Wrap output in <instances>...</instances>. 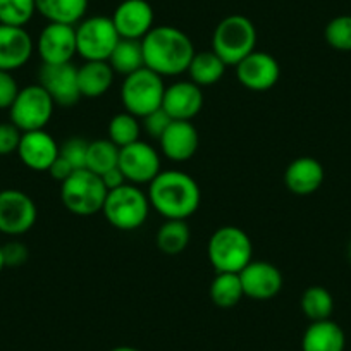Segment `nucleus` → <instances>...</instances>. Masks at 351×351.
Wrapping results in <instances>:
<instances>
[{
	"label": "nucleus",
	"mask_w": 351,
	"mask_h": 351,
	"mask_svg": "<svg viewBox=\"0 0 351 351\" xmlns=\"http://www.w3.org/2000/svg\"><path fill=\"white\" fill-rule=\"evenodd\" d=\"M145 67L158 76H180L186 73L195 56V45L183 29L176 26H154L141 40Z\"/></svg>",
	"instance_id": "nucleus-1"
},
{
	"label": "nucleus",
	"mask_w": 351,
	"mask_h": 351,
	"mask_svg": "<svg viewBox=\"0 0 351 351\" xmlns=\"http://www.w3.org/2000/svg\"><path fill=\"white\" fill-rule=\"evenodd\" d=\"M150 205L165 219L186 221L200 207L202 191L197 181L188 172L160 171L148 184Z\"/></svg>",
	"instance_id": "nucleus-2"
},
{
	"label": "nucleus",
	"mask_w": 351,
	"mask_h": 351,
	"mask_svg": "<svg viewBox=\"0 0 351 351\" xmlns=\"http://www.w3.org/2000/svg\"><path fill=\"white\" fill-rule=\"evenodd\" d=\"M207 255L217 272L239 274L253 258L252 239L241 228L222 226L212 232Z\"/></svg>",
	"instance_id": "nucleus-3"
},
{
	"label": "nucleus",
	"mask_w": 351,
	"mask_h": 351,
	"mask_svg": "<svg viewBox=\"0 0 351 351\" xmlns=\"http://www.w3.org/2000/svg\"><path fill=\"white\" fill-rule=\"evenodd\" d=\"M107 193L102 178L88 169H77L60 183V202L71 214L80 217L102 212Z\"/></svg>",
	"instance_id": "nucleus-4"
},
{
	"label": "nucleus",
	"mask_w": 351,
	"mask_h": 351,
	"mask_svg": "<svg viewBox=\"0 0 351 351\" xmlns=\"http://www.w3.org/2000/svg\"><path fill=\"white\" fill-rule=\"evenodd\" d=\"M150 207L148 195L136 184L126 183L107 193L102 214L112 228L136 231L147 222Z\"/></svg>",
	"instance_id": "nucleus-5"
},
{
	"label": "nucleus",
	"mask_w": 351,
	"mask_h": 351,
	"mask_svg": "<svg viewBox=\"0 0 351 351\" xmlns=\"http://www.w3.org/2000/svg\"><path fill=\"white\" fill-rule=\"evenodd\" d=\"M256 47V28L246 16L231 14L219 21L212 33V49L226 66H236Z\"/></svg>",
	"instance_id": "nucleus-6"
},
{
	"label": "nucleus",
	"mask_w": 351,
	"mask_h": 351,
	"mask_svg": "<svg viewBox=\"0 0 351 351\" xmlns=\"http://www.w3.org/2000/svg\"><path fill=\"white\" fill-rule=\"evenodd\" d=\"M164 93L165 84L162 76L148 67H141L136 73L124 77L121 86V102L126 112L141 119L154 110L160 109Z\"/></svg>",
	"instance_id": "nucleus-7"
},
{
	"label": "nucleus",
	"mask_w": 351,
	"mask_h": 351,
	"mask_svg": "<svg viewBox=\"0 0 351 351\" xmlns=\"http://www.w3.org/2000/svg\"><path fill=\"white\" fill-rule=\"evenodd\" d=\"M119 40L112 19L107 16L84 18L76 25V50L84 60H109Z\"/></svg>",
	"instance_id": "nucleus-8"
},
{
	"label": "nucleus",
	"mask_w": 351,
	"mask_h": 351,
	"mask_svg": "<svg viewBox=\"0 0 351 351\" xmlns=\"http://www.w3.org/2000/svg\"><path fill=\"white\" fill-rule=\"evenodd\" d=\"M53 109H56L53 100L36 83L19 90L18 97L9 109V116L16 128H19L23 133H28V131L45 130L52 119Z\"/></svg>",
	"instance_id": "nucleus-9"
},
{
	"label": "nucleus",
	"mask_w": 351,
	"mask_h": 351,
	"mask_svg": "<svg viewBox=\"0 0 351 351\" xmlns=\"http://www.w3.org/2000/svg\"><path fill=\"white\" fill-rule=\"evenodd\" d=\"M38 210L29 195L21 190L0 191V232L8 236L26 234L35 226Z\"/></svg>",
	"instance_id": "nucleus-10"
},
{
	"label": "nucleus",
	"mask_w": 351,
	"mask_h": 351,
	"mask_svg": "<svg viewBox=\"0 0 351 351\" xmlns=\"http://www.w3.org/2000/svg\"><path fill=\"white\" fill-rule=\"evenodd\" d=\"M38 84L59 107H74L83 97L77 86V67L67 64H42L38 69Z\"/></svg>",
	"instance_id": "nucleus-11"
},
{
	"label": "nucleus",
	"mask_w": 351,
	"mask_h": 351,
	"mask_svg": "<svg viewBox=\"0 0 351 351\" xmlns=\"http://www.w3.org/2000/svg\"><path fill=\"white\" fill-rule=\"evenodd\" d=\"M119 169L131 184H150L160 169V155L147 141H134L119 150Z\"/></svg>",
	"instance_id": "nucleus-12"
},
{
	"label": "nucleus",
	"mask_w": 351,
	"mask_h": 351,
	"mask_svg": "<svg viewBox=\"0 0 351 351\" xmlns=\"http://www.w3.org/2000/svg\"><path fill=\"white\" fill-rule=\"evenodd\" d=\"M236 80L252 92H267L281 77V66L271 53L253 50L234 66Z\"/></svg>",
	"instance_id": "nucleus-13"
},
{
	"label": "nucleus",
	"mask_w": 351,
	"mask_h": 351,
	"mask_svg": "<svg viewBox=\"0 0 351 351\" xmlns=\"http://www.w3.org/2000/svg\"><path fill=\"white\" fill-rule=\"evenodd\" d=\"M42 64H67L76 56V26L49 23L36 42Z\"/></svg>",
	"instance_id": "nucleus-14"
},
{
	"label": "nucleus",
	"mask_w": 351,
	"mask_h": 351,
	"mask_svg": "<svg viewBox=\"0 0 351 351\" xmlns=\"http://www.w3.org/2000/svg\"><path fill=\"white\" fill-rule=\"evenodd\" d=\"M243 293L246 298L256 302H267L279 295L282 289V274L276 265L263 260L252 262L239 272Z\"/></svg>",
	"instance_id": "nucleus-15"
},
{
	"label": "nucleus",
	"mask_w": 351,
	"mask_h": 351,
	"mask_svg": "<svg viewBox=\"0 0 351 351\" xmlns=\"http://www.w3.org/2000/svg\"><path fill=\"white\" fill-rule=\"evenodd\" d=\"M110 19L121 38L143 40L154 28L155 14L147 0H123Z\"/></svg>",
	"instance_id": "nucleus-16"
},
{
	"label": "nucleus",
	"mask_w": 351,
	"mask_h": 351,
	"mask_svg": "<svg viewBox=\"0 0 351 351\" xmlns=\"http://www.w3.org/2000/svg\"><path fill=\"white\" fill-rule=\"evenodd\" d=\"M162 109L172 121H191L204 109V93L193 81H176L165 86Z\"/></svg>",
	"instance_id": "nucleus-17"
},
{
	"label": "nucleus",
	"mask_w": 351,
	"mask_h": 351,
	"mask_svg": "<svg viewBox=\"0 0 351 351\" xmlns=\"http://www.w3.org/2000/svg\"><path fill=\"white\" fill-rule=\"evenodd\" d=\"M16 154L19 155L23 164L32 171L49 172L56 158L59 157V143L45 130L28 131V133H23Z\"/></svg>",
	"instance_id": "nucleus-18"
},
{
	"label": "nucleus",
	"mask_w": 351,
	"mask_h": 351,
	"mask_svg": "<svg viewBox=\"0 0 351 351\" xmlns=\"http://www.w3.org/2000/svg\"><path fill=\"white\" fill-rule=\"evenodd\" d=\"M35 43L21 26L0 25V71L21 69L33 56Z\"/></svg>",
	"instance_id": "nucleus-19"
},
{
	"label": "nucleus",
	"mask_w": 351,
	"mask_h": 351,
	"mask_svg": "<svg viewBox=\"0 0 351 351\" xmlns=\"http://www.w3.org/2000/svg\"><path fill=\"white\" fill-rule=\"evenodd\" d=\"M164 157L172 162H186L197 154L200 136L191 121H172L158 140Z\"/></svg>",
	"instance_id": "nucleus-20"
},
{
	"label": "nucleus",
	"mask_w": 351,
	"mask_h": 351,
	"mask_svg": "<svg viewBox=\"0 0 351 351\" xmlns=\"http://www.w3.org/2000/svg\"><path fill=\"white\" fill-rule=\"evenodd\" d=\"M326 172L322 164L313 157H298L286 167L285 183L291 193L308 197L324 183Z\"/></svg>",
	"instance_id": "nucleus-21"
},
{
	"label": "nucleus",
	"mask_w": 351,
	"mask_h": 351,
	"mask_svg": "<svg viewBox=\"0 0 351 351\" xmlns=\"http://www.w3.org/2000/svg\"><path fill=\"white\" fill-rule=\"evenodd\" d=\"M116 73L107 60H84L77 67V86L83 99H100L114 84Z\"/></svg>",
	"instance_id": "nucleus-22"
},
{
	"label": "nucleus",
	"mask_w": 351,
	"mask_h": 351,
	"mask_svg": "<svg viewBox=\"0 0 351 351\" xmlns=\"http://www.w3.org/2000/svg\"><path fill=\"white\" fill-rule=\"evenodd\" d=\"M346 336L334 320L310 322L302 337V351H344Z\"/></svg>",
	"instance_id": "nucleus-23"
},
{
	"label": "nucleus",
	"mask_w": 351,
	"mask_h": 351,
	"mask_svg": "<svg viewBox=\"0 0 351 351\" xmlns=\"http://www.w3.org/2000/svg\"><path fill=\"white\" fill-rule=\"evenodd\" d=\"M90 0H36V12L49 23L76 26L83 21Z\"/></svg>",
	"instance_id": "nucleus-24"
},
{
	"label": "nucleus",
	"mask_w": 351,
	"mask_h": 351,
	"mask_svg": "<svg viewBox=\"0 0 351 351\" xmlns=\"http://www.w3.org/2000/svg\"><path fill=\"white\" fill-rule=\"evenodd\" d=\"M226 69H228L226 62L214 50H204V52H195L186 73L190 74V81L204 88L219 83L226 74Z\"/></svg>",
	"instance_id": "nucleus-25"
},
{
	"label": "nucleus",
	"mask_w": 351,
	"mask_h": 351,
	"mask_svg": "<svg viewBox=\"0 0 351 351\" xmlns=\"http://www.w3.org/2000/svg\"><path fill=\"white\" fill-rule=\"evenodd\" d=\"M110 67L116 74H123L124 77L130 74L136 73L138 69L145 67V57H143V47H141V40H128L121 38L117 42L116 49L110 53L109 60Z\"/></svg>",
	"instance_id": "nucleus-26"
},
{
	"label": "nucleus",
	"mask_w": 351,
	"mask_h": 351,
	"mask_svg": "<svg viewBox=\"0 0 351 351\" xmlns=\"http://www.w3.org/2000/svg\"><path fill=\"white\" fill-rule=\"evenodd\" d=\"M191 231L186 221H176V219H165L164 224L158 228L155 243L157 248L165 255H178L184 252L190 245Z\"/></svg>",
	"instance_id": "nucleus-27"
},
{
	"label": "nucleus",
	"mask_w": 351,
	"mask_h": 351,
	"mask_svg": "<svg viewBox=\"0 0 351 351\" xmlns=\"http://www.w3.org/2000/svg\"><path fill=\"white\" fill-rule=\"evenodd\" d=\"M241 279L234 272H217L210 285V300L215 306L232 308L243 300Z\"/></svg>",
	"instance_id": "nucleus-28"
},
{
	"label": "nucleus",
	"mask_w": 351,
	"mask_h": 351,
	"mask_svg": "<svg viewBox=\"0 0 351 351\" xmlns=\"http://www.w3.org/2000/svg\"><path fill=\"white\" fill-rule=\"evenodd\" d=\"M300 306L310 322H319L330 319L334 312V298L322 286H310L303 291Z\"/></svg>",
	"instance_id": "nucleus-29"
},
{
	"label": "nucleus",
	"mask_w": 351,
	"mask_h": 351,
	"mask_svg": "<svg viewBox=\"0 0 351 351\" xmlns=\"http://www.w3.org/2000/svg\"><path fill=\"white\" fill-rule=\"evenodd\" d=\"M119 150L117 145L110 140H95L88 145L86 155V169L102 176L110 169L117 167L119 164Z\"/></svg>",
	"instance_id": "nucleus-30"
},
{
	"label": "nucleus",
	"mask_w": 351,
	"mask_h": 351,
	"mask_svg": "<svg viewBox=\"0 0 351 351\" xmlns=\"http://www.w3.org/2000/svg\"><path fill=\"white\" fill-rule=\"evenodd\" d=\"M109 140L114 145H117L119 148L126 147V145L134 143V141L140 140L141 136V123L136 116L130 112H119L110 119L109 128Z\"/></svg>",
	"instance_id": "nucleus-31"
},
{
	"label": "nucleus",
	"mask_w": 351,
	"mask_h": 351,
	"mask_svg": "<svg viewBox=\"0 0 351 351\" xmlns=\"http://www.w3.org/2000/svg\"><path fill=\"white\" fill-rule=\"evenodd\" d=\"M36 14V0H0V25L25 28Z\"/></svg>",
	"instance_id": "nucleus-32"
},
{
	"label": "nucleus",
	"mask_w": 351,
	"mask_h": 351,
	"mask_svg": "<svg viewBox=\"0 0 351 351\" xmlns=\"http://www.w3.org/2000/svg\"><path fill=\"white\" fill-rule=\"evenodd\" d=\"M327 45L339 52H351V16H336L324 29Z\"/></svg>",
	"instance_id": "nucleus-33"
},
{
	"label": "nucleus",
	"mask_w": 351,
	"mask_h": 351,
	"mask_svg": "<svg viewBox=\"0 0 351 351\" xmlns=\"http://www.w3.org/2000/svg\"><path fill=\"white\" fill-rule=\"evenodd\" d=\"M88 145H90V141H86L84 138H67L62 145H59V157L69 162L76 171L77 169H86Z\"/></svg>",
	"instance_id": "nucleus-34"
},
{
	"label": "nucleus",
	"mask_w": 351,
	"mask_h": 351,
	"mask_svg": "<svg viewBox=\"0 0 351 351\" xmlns=\"http://www.w3.org/2000/svg\"><path fill=\"white\" fill-rule=\"evenodd\" d=\"M141 123V131L148 134L150 138H155V140H160L162 134L167 131V128L171 126L172 119L164 109H157L154 112H150L148 116L141 117L140 119Z\"/></svg>",
	"instance_id": "nucleus-35"
},
{
	"label": "nucleus",
	"mask_w": 351,
	"mask_h": 351,
	"mask_svg": "<svg viewBox=\"0 0 351 351\" xmlns=\"http://www.w3.org/2000/svg\"><path fill=\"white\" fill-rule=\"evenodd\" d=\"M19 84L12 73L9 71H0V110L11 109L12 102L19 93Z\"/></svg>",
	"instance_id": "nucleus-36"
},
{
	"label": "nucleus",
	"mask_w": 351,
	"mask_h": 351,
	"mask_svg": "<svg viewBox=\"0 0 351 351\" xmlns=\"http://www.w3.org/2000/svg\"><path fill=\"white\" fill-rule=\"evenodd\" d=\"M23 131L12 123L0 124V155L16 154L19 148Z\"/></svg>",
	"instance_id": "nucleus-37"
},
{
	"label": "nucleus",
	"mask_w": 351,
	"mask_h": 351,
	"mask_svg": "<svg viewBox=\"0 0 351 351\" xmlns=\"http://www.w3.org/2000/svg\"><path fill=\"white\" fill-rule=\"evenodd\" d=\"M5 267H19L28 260V248L21 241H9L2 246Z\"/></svg>",
	"instance_id": "nucleus-38"
},
{
	"label": "nucleus",
	"mask_w": 351,
	"mask_h": 351,
	"mask_svg": "<svg viewBox=\"0 0 351 351\" xmlns=\"http://www.w3.org/2000/svg\"><path fill=\"white\" fill-rule=\"evenodd\" d=\"M74 171H76V169H74L69 162L64 160L62 157H57L56 162L52 164V167L49 169V174L52 176L53 180L59 181V183H64Z\"/></svg>",
	"instance_id": "nucleus-39"
},
{
	"label": "nucleus",
	"mask_w": 351,
	"mask_h": 351,
	"mask_svg": "<svg viewBox=\"0 0 351 351\" xmlns=\"http://www.w3.org/2000/svg\"><path fill=\"white\" fill-rule=\"evenodd\" d=\"M100 178H102L107 191H112V190H116V188L123 186V184L128 183L126 178H124V174H123V171L119 169V165L114 169H110V171H107L106 174H102Z\"/></svg>",
	"instance_id": "nucleus-40"
},
{
	"label": "nucleus",
	"mask_w": 351,
	"mask_h": 351,
	"mask_svg": "<svg viewBox=\"0 0 351 351\" xmlns=\"http://www.w3.org/2000/svg\"><path fill=\"white\" fill-rule=\"evenodd\" d=\"M110 351H140V350H136V348L133 346H117V348H112Z\"/></svg>",
	"instance_id": "nucleus-41"
},
{
	"label": "nucleus",
	"mask_w": 351,
	"mask_h": 351,
	"mask_svg": "<svg viewBox=\"0 0 351 351\" xmlns=\"http://www.w3.org/2000/svg\"><path fill=\"white\" fill-rule=\"evenodd\" d=\"M5 267L4 263V253H2V245H0V272H2V269Z\"/></svg>",
	"instance_id": "nucleus-42"
},
{
	"label": "nucleus",
	"mask_w": 351,
	"mask_h": 351,
	"mask_svg": "<svg viewBox=\"0 0 351 351\" xmlns=\"http://www.w3.org/2000/svg\"><path fill=\"white\" fill-rule=\"evenodd\" d=\"M348 253H350V260H351V243H350V250H348Z\"/></svg>",
	"instance_id": "nucleus-43"
}]
</instances>
